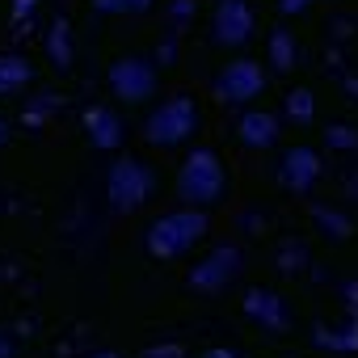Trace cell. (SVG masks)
I'll list each match as a JSON object with an SVG mask.
<instances>
[{"label": "cell", "instance_id": "24", "mask_svg": "<svg viewBox=\"0 0 358 358\" xmlns=\"http://www.w3.org/2000/svg\"><path fill=\"white\" fill-rule=\"evenodd\" d=\"M308 5H312V0H278V9H282L287 17H291V13H303Z\"/></svg>", "mask_w": 358, "mask_h": 358}, {"label": "cell", "instance_id": "16", "mask_svg": "<svg viewBox=\"0 0 358 358\" xmlns=\"http://www.w3.org/2000/svg\"><path fill=\"white\" fill-rule=\"evenodd\" d=\"M47 51H51V59H55V68H68L72 64V34H68V22L59 17L55 26H51V38H47Z\"/></svg>", "mask_w": 358, "mask_h": 358}, {"label": "cell", "instance_id": "17", "mask_svg": "<svg viewBox=\"0 0 358 358\" xmlns=\"http://www.w3.org/2000/svg\"><path fill=\"white\" fill-rule=\"evenodd\" d=\"M287 118H295V122H312L316 118V97L308 93V89H291L287 93Z\"/></svg>", "mask_w": 358, "mask_h": 358}, {"label": "cell", "instance_id": "22", "mask_svg": "<svg viewBox=\"0 0 358 358\" xmlns=\"http://www.w3.org/2000/svg\"><path fill=\"white\" fill-rule=\"evenodd\" d=\"M143 358H186V350L182 345H152V350H143Z\"/></svg>", "mask_w": 358, "mask_h": 358}, {"label": "cell", "instance_id": "14", "mask_svg": "<svg viewBox=\"0 0 358 358\" xmlns=\"http://www.w3.org/2000/svg\"><path fill=\"white\" fill-rule=\"evenodd\" d=\"M34 80V68L26 55H0V97H9Z\"/></svg>", "mask_w": 358, "mask_h": 358}, {"label": "cell", "instance_id": "4", "mask_svg": "<svg viewBox=\"0 0 358 358\" xmlns=\"http://www.w3.org/2000/svg\"><path fill=\"white\" fill-rule=\"evenodd\" d=\"M194 127H199L194 97L177 93V97L160 101V106L148 114V122H143V135H148V143H152V148H177L182 139H190V135H194Z\"/></svg>", "mask_w": 358, "mask_h": 358}, {"label": "cell", "instance_id": "10", "mask_svg": "<svg viewBox=\"0 0 358 358\" xmlns=\"http://www.w3.org/2000/svg\"><path fill=\"white\" fill-rule=\"evenodd\" d=\"M278 177H282V186H287V190L308 194V190L316 186V177H320V156H316L312 148H291V152L282 156Z\"/></svg>", "mask_w": 358, "mask_h": 358}, {"label": "cell", "instance_id": "11", "mask_svg": "<svg viewBox=\"0 0 358 358\" xmlns=\"http://www.w3.org/2000/svg\"><path fill=\"white\" fill-rule=\"evenodd\" d=\"M85 131H89V143L101 148V152H114V148L122 143V118H118L110 106L85 110Z\"/></svg>", "mask_w": 358, "mask_h": 358}, {"label": "cell", "instance_id": "19", "mask_svg": "<svg viewBox=\"0 0 358 358\" xmlns=\"http://www.w3.org/2000/svg\"><path fill=\"white\" fill-rule=\"evenodd\" d=\"M324 143H329V148H337V152H354V148H358V131L337 122V127H329V131H324Z\"/></svg>", "mask_w": 358, "mask_h": 358}, {"label": "cell", "instance_id": "3", "mask_svg": "<svg viewBox=\"0 0 358 358\" xmlns=\"http://www.w3.org/2000/svg\"><path fill=\"white\" fill-rule=\"evenodd\" d=\"M152 190H156V173H152L143 160H135V156L114 160L110 173H106V199H110V207L122 211V215L139 211V207L152 199Z\"/></svg>", "mask_w": 358, "mask_h": 358}, {"label": "cell", "instance_id": "2", "mask_svg": "<svg viewBox=\"0 0 358 358\" xmlns=\"http://www.w3.org/2000/svg\"><path fill=\"white\" fill-rule=\"evenodd\" d=\"M224 186H228V173H224V164H220V156L211 148H194L182 160V173H177V199H182L186 207L220 203Z\"/></svg>", "mask_w": 358, "mask_h": 358}, {"label": "cell", "instance_id": "20", "mask_svg": "<svg viewBox=\"0 0 358 358\" xmlns=\"http://www.w3.org/2000/svg\"><path fill=\"white\" fill-rule=\"evenodd\" d=\"M312 215H316V220H320L324 228H333V236H337V241H345V236H350V224H345V220H341L337 211H324V207H316Z\"/></svg>", "mask_w": 358, "mask_h": 358}, {"label": "cell", "instance_id": "28", "mask_svg": "<svg viewBox=\"0 0 358 358\" xmlns=\"http://www.w3.org/2000/svg\"><path fill=\"white\" fill-rule=\"evenodd\" d=\"M93 358H118V354H114V350H101V354H93Z\"/></svg>", "mask_w": 358, "mask_h": 358}, {"label": "cell", "instance_id": "13", "mask_svg": "<svg viewBox=\"0 0 358 358\" xmlns=\"http://www.w3.org/2000/svg\"><path fill=\"white\" fill-rule=\"evenodd\" d=\"M320 350H337V354H354L358 350V308L350 312V320L341 324V329H316V337H312Z\"/></svg>", "mask_w": 358, "mask_h": 358}, {"label": "cell", "instance_id": "5", "mask_svg": "<svg viewBox=\"0 0 358 358\" xmlns=\"http://www.w3.org/2000/svg\"><path fill=\"white\" fill-rule=\"evenodd\" d=\"M262 89H266V72H262L257 59H236V64H228V68L215 76V97H220L224 106H245V101H253Z\"/></svg>", "mask_w": 358, "mask_h": 358}, {"label": "cell", "instance_id": "12", "mask_svg": "<svg viewBox=\"0 0 358 358\" xmlns=\"http://www.w3.org/2000/svg\"><path fill=\"white\" fill-rule=\"evenodd\" d=\"M236 135H241V143H249V148H270V143L278 139V118H274L270 110H249V114L236 122Z\"/></svg>", "mask_w": 358, "mask_h": 358}, {"label": "cell", "instance_id": "7", "mask_svg": "<svg viewBox=\"0 0 358 358\" xmlns=\"http://www.w3.org/2000/svg\"><path fill=\"white\" fill-rule=\"evenodd\" d=\"M110 89L122 101H148L156 93V68L148 59H139V55H127V59H118L110 68Z\"/></svg>", "mask_w": 358, "mask_h": 358}, {"label": "cell", "instance_id": "25", "mask_svg": "<svg viewBox=\"0 0 358 358\" xmlns=\"http://www.w3.org/2000/svg\"><path fill=\"white\" fill-rule=\"evenodd\" d=\"M199 358H236V350H224V345H215V350H203Z\"/></svg>", "mask_w": 358, "mask_h": 358}, {"label": "cell", "instance_id": "15", "mask_svg": "<svg viewBox=\"0 0 358 358\" xmlns=\"http://www.w3.org/2000/svg\"><path fill=\"white\" fill-rule=\"evenodd\" d=\"M270 64L278 72H291L295 68V38H291V30H274L270 34Z\"/></svg>", "mask_w": 358, "mask_h": 358}, {"label": "cell", "instance_id": "8", "mask_svg": "<svg viewBox=\"0 0 358 358\" xmlns=\"http://www.w3.org/2000/svg\"><path fill=\"white\" fill-rule=\"evenodd\" d=\"M253 34V9L245 0H220L215 9V43L220 47H245Z\"/></svg>", "mask_w": 358, "mask_h": 358}, {"label": "cell", "instance_id": "18", "mask_svg": "<svg viewBox=\"0 0 358 358\" xmlns=\"http://www.w3.org/2000/svg\"><path fill=\"white\" fill-rule=\"evenodd\" d=\"M93 9L97 13H127V17H135V13L152 9V0H93Z\"/></svg>", "mask_w": 358, "mask_h": 358}, {"label": "cell", "instance_id": "9", "mask_svg": "<svg viewBox=\"0 0 358 358\" xmlns=\"http://www.w3.org/2000/svg\"><path fill=\"white\" fill-rule=\"evenodd\" d=\"M245 316H249L253 324L270 329V333H287V324H291V316H287V299L274 295V291H266V287L245 291Z\"/></svg>", "mask_w": 358, "mask_h": 358}, {"label": "cell", "instance_id": "26", "mask_svg": "<svg viewBox=\"0 0 358 358\" xmlns=\"http://www.w3.org/2000/svg\"><path fill=\"white\" fill-rule=\"evenodd\" d=\"M0 358H13V341L5 333H0Z\"/></svg>", "mask_w": 358, "mask_h": 358}, {"label": "cell", "instance_id": "23", "mask_svg": "<svg viewBox=\"0 0 358 358\" xmlns=\"http://www.w3.org/2000/svg\"><path fill=\"white\" fill-rule=\"evenodd\" d=\"M38 9V0H13V22L22 26V22H30V13Z\"/></svg>", "mask_w": 358, "mask_h": 358}, {"label": "cell", "instance_id": "21", "mask_svg": "<svg viewBox=\"0 0 358 358\" xmlns=\"http://www.w3.org/2000/svg\"><path fill=\"white\" fill-rule=\"evenodd\" d=\"M194 13V0H173L169 5V22H173V34H182V26H186V17Z\"/></svg>", "mask_w": 358, "mask_h": 358}, {"label": "cell", "instance_id": "1", "mask_svg": "<svg viewBox=\"0 0 358 358\" xmlns=\"http://www.w3.org/2000/svg\"><path fill=\"white\" fill-rule=\"evenodd\" d=\"M203 236H207V215H203V207H182V211L160 215V220L148 228V253L160 257V262H173V257L190 253Z\"/></svg>", "mask_w": 358, "mask_h": 358}, {"label": "cell", "instance_id": "6", "mask_svg": "<svg viewBox=\"0 0 358 358\" xmlns=\"http://www.w3.org/2000/svg\"><path fill=\"white\" fill-rule=\"evenodd\" d=\"M241 274V249L236 245H220L215 253H207L194 270H190V287L203 295H220L228 291V282Z\"/></svg>", "mask_w": 358, "mask_h": 358}, {"label": "cell", "instance_id": "27", "mask_svg": "<svg viewBox=\"0 0 358 358\" xmlns=\"http://www.w3.org/2000/svg\"><path fill=\"white\" fill-rule=\"evenodd\" d=\"M5 139H9V122H5V118H0V143H5Z\"/></svg>", "mask_w": 358, "mask_h": 358}]
</instances>
